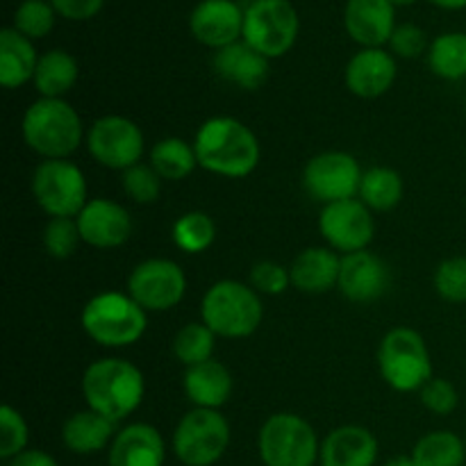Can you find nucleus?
<instances>
[{
	"label": "nucleus",
	"mask_w": 466,
	"mask_h": 466,
	"mask_svg": "<svg viewBox=\"0 0 466 466\" xmlns=\"http://www.w3.org/2000/svg\"><path fill=\"white\" fill-rule=\"evenodd\" d=\"M390 48L391 55H396V57L414 59L426 53V48H431V46H428L426 32L421 27L414 25V23H400V25H396L394 35H391Z\"/></svg>",
	"instance_id": "obj_41"
},
{
	"label": "nucleus",
	"mask_w": 466,
	"mask_h": 466,
	"mask_svg": "<svg viewBox=\"0 0 466 466\" xmlns=\"http://www.w3.org/2000/svg\"><path fill=\"white\" fill-rule=\"evenodd\" d=\"M171 446L185 466H214L230 446V423L218 410L194 408L177 421Z\"/></svg>",
	"instance_id": "obj_9"
},
{
	"label": "nucleus",
	"mask_w": 466,
	"mask_h": 466,
	"mask_svg": "<svg viewBox=\"0 0 466 466\" xmlns=\"http://www.w3.org/2000/svg\"><path fill=\"white\" fill-rule=\"evenodd\" d=\"M23 141L44 159H68L86 139L80 114L64 98H39L25 109Z\"/></svg>",
	"instance_id": "obj_3"
},
{
	"label": "nucleus",
	"mask_w": 466,
	"mask_h": 466,
	"mask_svg": "<svg viewBox=\"0 0 466 466\" xmlns=\"http://www.w3.org/2000/svg\"><path fill=\"white\" fill-rule=\"evenodd\" d=\"M248 285L253 287L258 294L280 296L289 289L291 273L289 268L282 267V264L271 262V259H264V262H258L253 268H250Z\"/></svg>",
	"instance_id": "obj_39"
},
{
	"label": "nucleus",
	"mask_w": 466,
	"mask_h": 466,
	"mask_svg": "<svg viewBox=\"0 0 466 466\" xmlns=\"http://www.w3.org/2000/svg\"><path fill=\"white\" fill-rule=\"evenodd\" d=\"M173 244L187 255H200L208 248H212L217 241V223L208 212H187L176 218L173 223Z\"/></svg>",
	"instance_id": "obj_32"
},
{
	"label": "nucleus",
	"mask_w": 466,
	"mask_h": 466,
	"mask_svg": "<svg viewBox=\"0 0 466 466\" xmlns=\"http://www.w3.org/2000/svg\"><path fill=\"white\" fill-rule=\"evenodd\" d=\"M341 258L328 246H312L300 250L291 262V285L303 294H326L339 282Z\"/></svg>",
	"instance_id": "obj_23"
},
{
	"label": "nucleus",
	"mask_w": 466,
	"mask_h": 466,
	"mask_svg": "<svg viewBox=\"0 0 466 466\" xmlns=\"http://www.w3.org/2000/svg\"><path fill=\"white\" fill-rule=\"evenodd\" d=\"M116 423L105 419L103 414L94 410H82V412L71 414L62 426V441L71 453L76 455H94L100 451L109 449L116 437L114 431Z\"/></svg>",
	"instance_id": "obj_25"
},
{
	"label": "nucleus",
	"mask_w": 466,
	"mask_h": 466,
	"mask_svg": "<svg viewBox=\"0 0 466 466\" xmlns=\"http://www.w3.org/2000/svg\"><path fill=\"white\" fill-rule=\"evenodd\" d=\"M419 399H421L423 408L432 414H440V417H449L458 410L460 405V394L455 390V385L446 378H432L423 385V390L419 391Z\"/></svg>",
	"instance_id": "obj_40"
},
{
	"label": "nucleus",
	"mask_w": 466,
	"mask_h": 466,
	"mask_svg": "<svg viewBox=\"0 0 466 466\" xmlns=\"http://www.w3.org/2000/svg\"><path fill=\"white\" fill-rule=\"evenodd\" d=\"M412 460L417 466H464L466 446L460 435L451 431H432L414 444Z\"/></svg>",
	"instance_id": "obj_30"
},
{
	"label": "nucleus",
	"mask_w": 466,
	"mask_h": 466,
	"mask_svg": "<svg viewBox=\"0 0 466 466\" xmlns=\"http://www.w3.org/2000/svg\"><path fill=\"white\" fill-rule=\"evenodd\" d=\"M55 7L50 0H23L14 12V30L27 39H44L55 27Z\"/></svg>",
	"instance_id": "obj_34"
},
{
	"label": "nucleus",
	"mask_w": 466,
	"mask_h": 466,
	"mask_svg": "<svg viewBox=\"0 0 466 466\" xmlns=\"http://www.w3.org/2000/svg\"><path fill=\"white\" fill-rule=\"evenodd\" d=\"M337 289L350 303H373L390 289V267L371 250L341 255Z\"/></svg>",
	"instance_id": "obj_17"
},
{
	"label": "nucleus",
	"mask_w": 466,
	"mask_h": 466,
	"mask_svg": "<svg viewBox=\"0 0 466 466\" xmlns=\"http://www.w3.org/2000/svg\"><path fill=\"white\" fill-rule=\"evenodd\" d=\"M362 167L344 150H326L305 164L303 187L317 203L330 205L358 198L362 185Z\"/></svg>",
	"instance_id": "obj_12"
},
{
	"label": "nucleus",
	"mask_w": 466,
	"mask_h": 466,
	"mask_svg": "<svg viewBox=\"0 0 466 466\" xmlns=\"http://www.w3.org/2000/svg\"><path fill=\"white\" fill-rule=\"evenodd\" d=\"M198 167L214 176L248 177L258 168L262 148L255 132L235 116H212L194 137Z\"/></svg>",
	"instance_id": "obj_1"
},
{
	"label": "nucleus",
	"mask_w": 466,
	"mask_h": 466,
	"mask_svg": "<svg viewBox=\"0 0 466 466\" xmlns=\"http://www.w3.org/2000/svg\"><path fill=\"white\" fill-rule=\"evenodd\" d=\"M39 57L32 39L14 27H5L0 32V85L5 89H18L35 80Z\"/></svg>",
	"instance_id": "obj_26"
},
{
	"label": "nucleus",
	"mask_w": 466,
	"mask_h": 466,
	"mask_svg": "<svg viewBox=\"0 0 466 466\" xmlns=\"http://www.w3.org/2000/svg\"><path fill=\"white\" fill-rule=\"evenodd\" d=\"M382 466H417V464H414L412 455H399V458L387 460V462Z\"/></svg>",
	"instance_id": "obj_45"
},
{
	"label": "nucleus",
	"mask_w": 466,
	"mask_h": 466,
	"mask_svg": "<svg viewBox=\"0 0 466 466\" xmlns=\"http://www.w3.org/2000/svg\"><path fill=\"white\" fill-rule=\"evenodd\" d=\"M414 3V0H391V5H394V7H396V5H412Z\"/></svg>",
	"instance_id": "obj_46"
},
{
	"label": "nucleus",
	"mask_w": 466,
	"mask_h": 466,
	"mask_svg": "<svg viewBox=\"0 0 466 466\" xmlns=\"http://www.w3.org/2000/svg\"><path fill=\"white\" fill-rule=\"evenodd\" d=\"M7 466H59L57 460L41 449H27L14 460H9Z\"/></svg>",
	"instance_id": "obj_43"
},
{
	"label": "nucleus",
	"mask_w": 466,
	"mask_h": 466,
	"mask_svg": "<svg viewBox=\"0 0 466 466\" xmlns=\"http://www.w3.org/2000/svg\"><path fill=\"white\" fill-rule=\"evenodd\" d=\"M85 144L100 167L121 173L139 164L146 153L141 127L132 118L118 116V114L96 118L86 132Z\"/></svg>",
	"instance_id": "obj_11"
},
{
	"label": "nucleus",
	"mask_w": 466,
	"mask_h": 466,
	"mask_svg": "<svg viewBox=\"0 0 466 466\" xmlns=\"http://www.w3.org/2000/svg\"><path fill=\"white\" fill-rule=\"evenodd\" d=\"M212 64L223 80L246 91L259 89L268 80L271 71V59L250 48L244 39L217 50Z\"/></svg>",
	"instance_id": "obj_22"
},
{
	"label": "nucleus",
	"mask_w": 466,
	"mask_h": 466,
	"mask_svg": "<svg viewBox=\"0 0 466 466\" xmlns=\"http://www.w3.org/2000/svg\"><path fill=\"white\" fill-rule=\"evenodd\" d=\"M82 330L103 349H126L148 330V312L123 291H103L86 300L80 314Z\"/></svg>",
	"instance_id": "obj_4"
},
{
	"label": "nucleus",
	"mask_w": 466,
	"mask_h": 466,
	"mask_svg": "<svg viewBox=\"0 0 466 466\" xmlns=\"http://www.w3.org/2000/svg\"><path fill=\"white\" fill-rule=\"evenodd\" d=\"M264 319L258 291L237 280H218L200 300V321L223 339H246L255 335Z\"/></svg>",
	"instance_id": "obj_5"
},
{
	"label": "nucleus",
	"mask_w": 466,
	"mask_h": 466,
	"mask_svg": "<svg viewBox=\"0 0 466 466\" xmlns=\"http://www.w3.org/2000/svg\"><path fill=\"white\" fill-rule=\"evenodd\" d=\"M214 346H217V335L203 321L187 323L173 337V355L187 369L214 360Z\"/></svg>",
	"instance_id": "obj_33"
},
{
	"label": "nucleus",
	"mask_w": 466,
	"mask_h": 466,
	"mask_svg": "<svg viewBox=\"0 0 466 466\" xmlns=\"http://www.w3.org/2000/svg\"><path fill=\"white\" fill-rule=\"evenodd\" d=\"M378 369L391 390L400 394L421 391L432 373V358L426 339L412 328H394L387 332L378 349Z\"/></svg>",
	"instance_id": "obj_6"
},
{
	"label": "nucleus",
	"mask_w": 466,
	"mask_h": 466,
	"mask_svg": "<svg viewBox=\"0 0 466 466\" xmlns=\"http://www.w3.org/2000/svg\"><path fill=\"white\" fill-rule=\"evenodd\" d=\"M80 68L77 59L62 48H53L39 57L35 73V89L41 98H64L76 86Z\"/></svg>",
	"instance_id": "obj_27"
},
{
	"label": "nucleus",
	"mask_w": 466,
	"mask_h": 466,
	"mask_svg": "<svg viewBox=\"0 0 466 466\" xmlns=\"http://www.w3.org/2000/svg\"><path fill=\"white\" fill-rule=\"evenodd\" d=\"M85 244L107 250L126 244L132 235V217L121 203L109 198H89L76 217Z\"/></svg>",
	"instance_id": "obj_15"
},
{
	"label": "nucleus",
	"mask_w": 466,
	"mask_h": 466,
	"mask_svg": "<svg viewBox=\"0 0 466 466\" xmlns=\"http://www.w3.org/2000/svg\"><path fill=\"white\" fill-rule=\"evenodd\" d=\"M399 76V64L385 48H362L346 64V86L358 98H380L394 86Z\"/></svg>",
	"instance_id": "obj_18"
},
{
	"label": "nucleus",
	"mask_w": 466,
	"mask_h": 466,
	"mask_svg": "<svg viewBox=\"0 0 466 466\" xmlns=\"http://www.w3.org/2000/svg\"><path fill=\"white\" fill-rule=\"evenodd\" d=\"M189 30L196 41L221 50L241 41L244 9L235 0H200L189 16Z\"/></svg>",
	"instance_id": "obj_16"
},
{
	"label": "nucleus",
	"mask_w": 466,
	"mask_h": 466,
	"mask_svg": "<svg viewBox=\"0 0 466 466\" xmlns=\"http://www.w3.org/2000/svg\"><path fill=\"white\" fill-rule=\"evenodd\" d=\"M27 441H30V428H27L25 417L12 405H3L0 408V458L9 462L27 451Z\"/></svg>",
	"instance_id": "obj_36"
},
{
	"label": "nucleus",
	"mask_w": 466,
	"mask_h": 466,
	"mask_svg": "<svg viewBox=\"0 0 466 466\" xmlns=\"http://www.w3.org/2000/svg\"><path fill=\"white\" fill-rule=\"evenodd\" d=\"M435 289L449 303H466V258L455 255V258L444 259L435 268Z\"/></svg>",
	"instance_id": "obj_37"
},
{
	"label": "nucleus",
	"mask_w": 466,
	"mask_h": 466,
	"mask_svg": "<svg viewBox=\"0 0 466 466\" xmlns=\"http://www.w3.org/2000/svg\"><path fill=\"white\" fill-rule=\"evenodd\" d=\"M344 27L362 48H382L396 30V7L391 0H349Z\"/></svg>",
	"instance_id": "obj_19"
},
{
	"label": "nucleus",
	"mask_w": 466,
	"mask_h": 466,
	"mask_svg": "<svg viewBox=\"0 0 466 466\" xmlns=\"http://www.w3.org/2000/svg\"><path fill=\"white\" fill-rule=\"evenodd\" d=\"M148 162L155 171L162 176V180L177 182L189 177L198 167V157H196V148L189 141L180 139V137H167L159 139L157 144L150 148Z\"/></svg>",
	"instance_id": "obj_28"
},
{
	"label": "nucleus",
	"mask_w": 466,
	"mask_h": 466,
	"mask_svg": "<svg viewBox=\"0 0 466 466\" xmlns=\"http://www.w3.org/2000/svg\"><path fill=\"white\" fill-rule=\"evenodd\" d=\"M30 189L50 218H76L89 203L85 173L71 159H44L32 173Z\"/></svg>",
	"instance_id": "obj_8"
},
{
	"label": "nucleus",
	"mask_w": 466,
	"mask_h": 466,
	"mask_svg": "<svg viewBox=\"0 0 466 466\" xmlns=\"http://www.w3.org/2000/svg\"><path fill=\"white\" fill-rule=\"evenodd\" d=\"M431 3L437 5V7H441V9H451V12L466 7V0H431Z\"/></svg>",
	"instance_id": "obj_44"
},
{
	"label": "nucleus",
	"mask_w": 466,
	"mask_h": 466,
	"mask_svg": "<svg viewBox=\"0 0 466 466\" xmlns=\"http://www.w3.org/2000/svg\"><path fill=\"white\" fill-rule=\"evenodd\" d=\"M258 451L264 466H317L321 441L308 419L278 412L259 428Z\"/></svg>",
	"instance_id": "obj_7"
},
{
	"label": "nucleus",
	"mask_w": 466,
	"mask_h": 466,
	"mask_svg": "<svg viewBox=\"0 0 466 466\" xmlns=\"http://www.w3.org/2000/svg\"><path fill=\"white\" fill-rule=\"evenodd\" d=\"M403 177L390 167H371L364 171L358 198L371 212H390L403 200Z\"/></svg>",
	"instance_id": "obj_29"
},
{
	"label": "nucleus",
	"mask_w": 466,
	"mask_h": 466,
	"mask_svg": "<svg viewBox=\"0 0 466 466\" xmlns=\"http://www.w3.org/2000/svg\"><path fill=\"white\" fill-rule=\"evenodd\" d=\"M82 396L86 408L118 423L144 403L146 378L141 369L127 360L100 358L85 369Z\"/></svg>",
	"instance_id": "obj_2"
},
{
	"label": "nucleus",
	"mask_w": 466,
	"mask_h": 466,
	"mask_svg": "<svg viewBox=\"0 0 466 466\" xmlns=\"http://www.w3.org/2000/svg\"><path fill=\"white\" fill-rule=\"evenodd\" d=\"M464 446H466V437H464Z\"/></svg>",
	"instance_id": "obj_47"
},
{
	"label": "nucleus",
	"mask_w": 466,
	"mask_h": 466,
	"mask_svg": "<svg viewBox=\"0 0 466 466\" xmlns=\"http://www.w3.org/2000/svg\"><path fill=\"white\" fill-rule=\"evenodd\" d=\"M82 237L76 218H50L44 230V248L50 258L68 259L80 246Z\"/></svg>",
	"instance_id": "obj_38"
},
{
	"label": "nucleus",
	"mask_w": 466,
	"mask_h": 466,
	"mask_svg": "<svg viewBox=\"0 0 466 466\" xmlns=\"http://www.w3.org/2000/svg\"><path fill=\"white\" fill-rule=\"evenodd\" d=\"M57 16L68 21H89L103 9L105 0H50Z\"/></svg>",
	"instance_id": "obj_42"
},
{
	"label": "nucleus",
	"mask_w": 466,
	"mask_h": 466,
	"mask_svg": "<svg viewBox=\"0 0 466 466\" xmlns=\"http://www.w3.org/2000/svg\"><path fill=\"white\" fill-rule=\"evenodd\" d=\"M299 12L289 0H253L244 9L241 39L268 59L289 53L299 39Z\"/></svg>",
	"instance_id": "obj_10"
},
{
	"label": "nucleus",
	"mask_w": 466,
	"mask_h": 466,
	"mask_svg": "<svg viewBox=\"0 0 466 466\" xmlns=\"http://www.w3.org/2000/svg\"><path fill=\"white\" fill-rule=\"evenodd\" d=\"M428 66L441 80L466 77V32H444L428 48Z\"/></svg>",
	"instance_id": "obj_31"
},
{
	"label": "nucleus",
	"mask_w": 466,
	"mask_h": 466,
	"mask_svg": "<svg viewBox=\"0 0 466 466\" xmlns=\"http://www.w3.org/2000/svg\"><path fill=\"white\" fill-rule=\"evenodd\" d=\"M162 176L150 164H135L121 173V187L139 205H153L162 196Z\"/></svg>",
	"instance_id": "obj_35"
},
{
	"label": "nucleus",
	"mask_w": 466,
	"mask_h": 466,
	"mask_svg": "<svg viewBox=\"0 0 466 466\" xmlns=\"http://www.w3.org/2000/svg\"><path fill=\"white\" fill-rule=\"evenodd\" d=\"M319 232L326 239L328 248L350 255L369 248L376 235V221L362 200L349 198L323 205L319 214Z\"/></svg>",
	"instance_id": "obj_14"
},
{
	"label": "nucleus",
	"mask_w": 466,
	"mask_h": 466,
	"mask_svg": "<svg viewBox=\"0 0 466 466\" xmlns=\"http://www.w3.org/2000/svg\"><path fill=\"white\" fill-rule=\"evenodd\" d=\"M127 294L146 312H168L185 299L187 276L180 264L173 259H144L127 276Z\"/></svg>",
	"instance_id": "obj_13"
},
{
	"label": "nucleus",
	"mask_w": 466,
	"mask_h": 466,
	"mask_svg": "<svg viewBox=\"0 0 466 466\" xmlns=\"http://www.w3.org/2000/svg\"><path fill=\"white\" fill-rule=\"evenodd\" d=\"M380 444L364 426H339L321 440L319 466H376Z\"/></svg>",
	"instance_id": "obj_20"
},
{
	"label": "nucleus",
	"mask_w": 466,
	"mask_h": 466,
	"mask_svg": "<svg viewBox=\"0 0 466 466\" xmlns=\"http://www.w3.org/2000/svg\"><path fill=\"white\" fill-rule=\"evenodd\" d=\"M182 387L194 408L221 410L230 400L235 380L226 364L218 360H208V362L187 369Z\"/></svg>",
	"instance_id": "obj_24"
},
{
	"label": "nucleus",
	"mask_w": 466,
	"mask_h": 466,
	"mask_svg": "<svg viewBox=\"0 0 466 466\" xmlns=\"http://www.w3.org/2000/svg\"><path fill=\"white\" fill-rule=\"evenodd\" d=\"M107 458L109 466H164L167 444L150 423H130L116 432Z\"/></svg>",
	"instance_id": "obj_21"
}]
</instances>
